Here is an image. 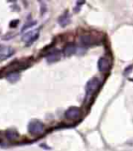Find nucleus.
<instances>
[{
  "mask_svg": "<svg viewBox=\"0 0 133 151\" xmlns=\"http://www.w3.org/2000/svg\"><path fill=\"white\" fill-rule=\"evenodd\" d=\"M70 23V17H69V15L66 11L64 15H62L59 18V24L62 27H66Z\"/></svg>",
  "mask_w": 133,
  "mask_h": 151,
  "instance_id": "8",
  "label": "nucleus"
},
{
  "mask_svg": "<svg viewBox=\"0 0 133 151\" xmlns=\"http://www.w3.org/2000/svg\"><path fill=\"white\" fill-rule=\"evenodd\" d=\"M37 24V22H36V21H31V22H27L24 27H23V28H22V32H24L25 30H27V28H30L31 27H33V26H35Z\"/></svg>",
  "mask_w": 133,
  "mask_h": 151,
  "instance_id": "13",
  "label": "nucleus"
},
{
  "mask_svg": "<svg viewBox=\"0 0 133 151\" xmlns=\"http://www.w3.org/2000/svg\"><path fill=\"white\" fill-rule=\"evenodd\" d=\"M28 132L33 136H40L44 133V126L38 120H32L28 124Z\"/></svg>",
  "mask_w": 133,
  "mask_h": 151,
  "instance_id": "2",
  "label": "nucleus"
},
{
  "mask_svg": "<svg viewBox=\"0 0 133 151\" xmlns=\"http://www.w3.org/2000/svg\"><path fill=\"white\" fill-rule=\"evenodd\" d=\"M6 136H7V139H9V140H15L18 137L19 135L16 129H8V130L6 132Z\"/></svg>",
  "mask_w": 133,
  "mask_h": 151,
  "instance_id": "11",
  "label": "nucleus"
},
{
  "mask_svg": "<svg viewBox=\"0 0 133 151\" xmlns=\"http://www.w3.org/2000/svg\"><path fill=\"white\" fill-rule=\"evenodd\" d=\"M17 24H18V20H15V21H12V23L10 24V27H16Z\"/></svg>",
  "mask_w": 133,
  "mask_h": 151,
  "instance_id": "14",
  "label": "nucleus"
},
{
  "mask_svg": "<svg viewBox=\"0 0 133 151\" xmlns=\"http://www.w3.org/2000/svg\"><path fill=\"white\" fill-rule=\"evenodd\" d=\"M80 43L83 46L92 45V43L94 42L92 37H90V36H81L80 38Z\"/></svg>",
  "mask_w": 133,
  "mask_h": 151,
  "instance_id": "10",
  "label": "nucleus"
},
{
  "mask_svg": "<svg viewBox=\"0 0 133 151\" xmlns=\"http://www.w3.org/2000/svg\"><path fill=\"white\" fill-rule=\"evenodd\" d=\"M38 36H39L38 30H37V31H30V32H28V33H27V34H25L23 36V37H22V40L25 41L27 43V46H30L33 42L38 38Z\"/></svg>",
  "mask_w": 133,
  "mask_h": 151,
  "instance_id": "4",
  "label": "nucleus"
},
{
  "mask_svg": "<svg viewBox=\"0 0 133 151\" xmlns=\"http://www.w3.org/2000/svg\"><path fill=\"white\" fill-rule=\"evenodd\" d=\"M98 70L102 72V73H106L109 70L110 68V62L109 60L103 57V58H100L98 62Z\"/></svg>",
  "mask_w": 133,
  "mask_h": 151,
  "instance_id": "6",
  "label": "nucleus"
},
{
  "mask_svg": "<svg viewBox=\"0 0 133 151\" xmlns=\"http://www.w3.org/2000/svg\"><path fill=\"white\" fill-rule=\"evenodd\" d=\"M76 52V47L74 44L72 43H69V44H66L63 49V53H64V56L66 57H70L71 55Z\"/></svg>",
  "mask_w": 133,
  "mask_h": 151,
  "instance_id": "7",
  "label": "nucleus"
},
{
  "mask_svg": "<svg viewBox=\"0 0 133 151\" xmlns=\"http://www.w3.org/2000/svg\"><path fill=\"white\" fill-rule=\"evenodd\" d=\"M14 53L15 50L11 47H0V61L6 60L7 58L12 57Z\"/></svg>",
  "mask_w": 133,
  "mask_h": 151,
  "instance_id": "5",
  "label": "nucleus"
},
{
  "mask_svg": "<svg viewBox=\"0 0 133 151\" xmlns=\"http://www.w3.org/2000/svg\"><path fill=\"white\" fill-rule=\"evenodd\" d=\"M60 58V52L59 50H54L52 52H50L48 56V62L49 63H53L56 62Z\"/></svg>",
  "mask_w": 133,
  "mask_h": 151,
  "instance_id": "9",
  "label": "nucleus"
},
{
  "mask_svg": "<svg viewBox=\"0 0 133 151\" xmlns=\"http://www.w3.org/2000/svg\"><path fill=\"white\" fill-rule=\"evenodd\" d=\"M19 78H20V75L17 72H11L7 76V79L11 83L17 82L19 79Z\"/></svg>",
  "mask_w": 133,
  "mask_h": 151,
  "instance_id": "12",
  "label": "nucleus"
},
{
  "mask_svg": "<svg viewBox=\"0 0 133 151\" xmlns=\"http://www.w3.org/2000/svg\"><path fill=\"white\" fill-rule=\"evenodd\" d=\"M65 116L69 120H77L80 116V110L77 106H70L69 109H66Z\"/></svg>",
  "mask_w": 133,
  "mask_h": 151,
  "instance_id": "3",
  "label": "nucleus"
},
{
  "mask_svg": "<svg viewBox=\"0 0 133 151\" xmlns=\"http://www.w3.org/2000/svg\"><path fill=\"white\" fill-rule=\"evenodd\" d=\"M100 86V79L98 78H92L87 81L86 84V99L87 100L90 99L94 95V93L98 90Z\"/></svg>",
  "mask_w": 133,
  "mask_h": 151,
  "instance_id": "1",
  "label": "nucleus"
}]
</instances>
